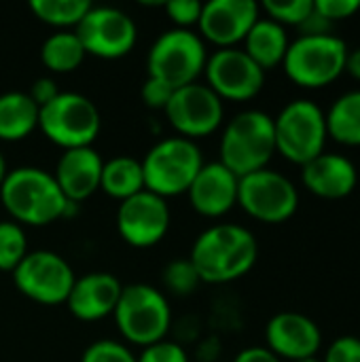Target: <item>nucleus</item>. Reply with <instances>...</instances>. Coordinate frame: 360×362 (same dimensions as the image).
Masks as SVG:
<instances>
[{
	"label": "nucleus",
	"instance_id": "nucleus-1",
	"mask_svg": "<svg viewBox=\"0 0 360 362\" xmlns=\"http://www.w3.org/2000/svg\"><path fill=\"white\" fill-rule=\"evenodd\" d=\"M259 257L252 231L236 223H219L202 231L189 261L206 284H227L246 276Z\"/></svg>",
	"mask_w": 360,
	"mask_h": 362
},
{
	"label": "nucleus",
	"instance_id": "nucleus-2",
	"mask_svg": "<svg viewBox=\"0 0 360 362\" xmlns=\"http://www.w3.org/2000/svg\"><path fill=\"white\" fill-rule=\"evenodd\" d=\"M0 202L8 216L30 227H45L66 216L68 199L51 172L34 165L15 168L0 187Z\"/></svg>",
	"mask_w": 360,
	"mask_h": 362
},
{
	"label": "nucleus",
	"instance_id": "nucleus-3",
	"mask_svg": "<svg viewBox=\"0 0 360 362\" xmlns=\"http://www.w3.org/2000/svg\"><path fill=\"white\" fill-rule=\"evenodd\" d=\"M219 151V161L238 178L265 170L276 155L274 117L263 110L238 112L225 125Z\"/></svg>",
	"mask_w": 360,
	"mask_h": 362
},
{
	"label": "nucleus",
	"instance_id": "nucleus-4",
	"mask_svg": "<svg viewBox=\"0 0 360 362\" xmlns=\"http://www.w3.org/2000/svg\"><path fill=\"white\" fill-rule=\"evenodd\" d=\"M121 337L132 346L163 341L172 327V308L166 295L151 284H127L112 312Z\"/></svg>",
	"mask_w": 360,
	"mask_h": 362
},
{
	"label": "nucleus",
	"instance_id": "nucleus-5",
	"mask_svg": "<svg viewBox=\"0 0 360 362\" xmlns=\"http://www.w3.org/2000/svg\"><path fill=\"white\" fill-rule=\"evenodd\" d=\"M348 45L335 34H301L289 45L282 68L303 89H323L346 72Z\"/></svg>",
	"mask_w": 360,
	"mask_h": 362
},
{
	"label": "nucleus",
	"instance_id": "nucleus-6",
	"mask_svg": "<svg viewBox=\"0 0 360 362\" xmlns=\"http://www.w3.org/2000/svg\"><path fill=\"white\" fill-rule=\"evenodd\" d=\"M140 163L144 189L168 199L189 191L204 165V157L193 140L172 136L153 144Z\"/></svg>",
	"mask_w": 360,
	"mask_h": 362
},
{
	"label": "nucleus",
	"instance_id": "nucleus-7",
	"mask_svg": "<svg viewBox=\"0 0 360 362\" xmlns=\"http://www.w3.org/2000/svg\"><path fill=\"white\" fill-rule=\"evenodd\" d=\"M38 129L64 151L91 146L102 129L98 106L83 93L59 91L38 110Z\"/></svg>",
	"mask_w": 360,
	"mask_h": 362
},
{
	"label": "nucleus",
	"instance_id": "nucleus-8",
	"mask_svg": "<svg viewBox=\"0 0 360 362\" xmlns=\"http://www.w3.org/2000/svg\"><path fill=\"white\" fill-rule=\"evenodd\" d=\"M276 153L297 165H306L320 153L329 138L325 110L312 100L289 102L274 117Z\"/></svg>",
	"mask_w": 360,
	"mask_h": 362
},
{
	"label": "nucleus",
	"instance_id": "nucleus-9",
	"mask_svg": "<svg viewBox=\"0 0 360 362\" xmlns=\"http://www.w3.org/2000/svg\"><path fill=\"white\" fill-rule=\"evenodd\" d=\"M206 45L193 30L172 28L151 45L146 55L149 76L163 81L172 89L197 83V76L206 68Z\"/></svg>",
	"mask_w": 360,
	"mask_h": 362
},
{
	"label": "nucleus",
	"instance_id": "nucleus-10",
	"mask_svg": "<svg viewBox=\"0 0 360 362\" xmlns=\"http://www.w3.org/2000/svg\"><path fill=\"white\" fill-rule=\"evenodd\" d=\"M238 204L255 221L280 225L295 216L299 208V191L291 178L265 168L240 178Z\"/></svg>",
	"mask_w": 360,
	"mask_h": 362
},
{
	"label": "nucleus",
	"instance_id": "nucleus-11",
	"mask_svg": "<svg viewBox=\"0 0 360 362\" xmlns=\"http://www.w3.org/2000/svg\"><path fill=\"white\" fill-rule=\"evenodd\" d=\"M11 276L15 288L40 305L66 303L76 280L70 263L53 250L28 252Z\"/></svg>",
	"mask_w": 360,
	"mask_h": 362
},
{
	"label": "nucleus",
	"instance_id": "nucleus-12",
	"mask_svg": "<svg viewBox=\"0 0 360 362\" xmlns=\"http://www.w3.org/2000/svg\"><path fill=\"white\" fill-rule=\"evenodd\" d=\"M74 32L85 53L100 59L125 57L138 40L136 21L115 6H91Z\"/></svg>",
	"mask_w": 360,
	"mask_h": 362
},
{
	"label": "nucleus",
	"instance_id": "nucleus-13",
	"mask_svg": "<svg viewBox=\"0 0 360 362\" xmlns=\"http://www.w3.org/2000/svg\"><path fill=\"white\" fill-rule=\"evenodd\" d=\"M163 112L176 134L187 140H197L214 134L225 119L223 100L208 85L202 83H191L174 89Z\"/></svg>",
	"mask_w": 360,
	"mask_h": 362
},
{
	"label": "nucleus",
	"instance_id": "nucleus-14",
	"mask_svg": "<svg viewBox=\"0 0 360 362\" xmlns=\"http://www.w3.org/2000/svg\"><path fill=\"white\" fill-rule=\"evenodd\" d=\"M206 85L229 102H246L261 93L265 85V70H261L244 49H219L206 59Z\"/></svg>",
	"mask_w": 360,
	"mask_h": 362
},
{
	"label": "nucleus",
	"instance_id": "nucleus-15",
	"mask_svg": "<svg viewBox=\"0 0 360 362\" xmlns=\"http://www.w3.org/2000/svg\"><path fill=\"white\" fill-rule=\"evenodd\" d=\"M170 223L172 214L168 202L146 189L121 202L117 210L119 235L134 248H151L159 244L166 238Z\"/></svg>",
	"mask_w": 360,
	"mask_h": 362
},
{
	"label": "nucleus",
	"instance_id": "nucleus-16",
	"mask_svg": "<svg viewBox=\"0 0 360 362\" xmlns=\"http://www.w3.org/2000/svg\"><path fill=\"white\" fill-rule=\"evenodd\" d=\"M261 17V6L255 0H210L202 8L199 36L219 49H231L244 42L250 28Z\"/></svg>",
	"mask_w": 360,
	"mask_h": 362
},
{
	"label": "nucleus",
	"instance_id": "nucleus-17",
	"mask_svg": "<svg viewBox=\"0 0 360 362\" xmlns=\"http://www.w3.org/2000/svg\"><path fill=\"white\" fill-rule=\"evenodd\" d=\"M267 350L280 361L299 362L316 358L323 346V333L318 325L299 312H280L269 318L265 327Z\"/></svg>",
	"mask_w": 360,
	"mask_h": 362
},
{
	"label": "nucleus",
	"instance_id": "nucleus-18",
	"mask_svg": "<svg viewBox=\"0 0 360 362\" xmlns=\"http://www.w3.org/2000/svg\"><path fill=\"white\" fill-rule=\"evenodd\" d=\"M238 185L240 178L233 172H229L221 161H212L202 165L187 193L197 214L219 218L238 206Z\"/></svg>",
	"mask_w": 360,
	"mask_h": 362
},
{
	"label": "nucleus",
	"instance_id": "nucleus-19",
	"mask_svg": "<svg viewBox=\"0 0 360 362\" xmlns=\"http://www.w3.org/2000/svg\"><path fill=\"white\" fill-rule=\"evenodd\" d=\"M123 284L108 272H93L74 280V286L66 299L70 314L81 322H98L112 316L121 297Z\"/></svg>",
	"mask_w": 360,
	"mask_h": 362
},
{
	"label": "nucleus",
	"instance_id": "nucleus-20",
	"mask_svg": "<svg viewBox=\"0 0 360 362\" xmlns=\"http://www.w3.org/2000/svg\"><path fill=\"white\" fill-rule=\"evenodd\" d=\"M104 159L93 146L70 148L64 151L53 170V178L64 193V197L72 204H81L89 199L95 191H100Z\"/></svg>",
	"mask_w": 360,
	"mask_h": 362
},
{
	"label": "nucleus",
	"instance_id": "nucleus-21",
	"mask_svg": "<svg viewBox=\"0 0 360 362\" xmlns=\"http://www.w3.org/2000/svg\"><path fill=\"white\" fill-rule=\"evenodd\" d=\"M303 187L323 199H344L359 185L356 165L337 153H320L306 165H301Z\"/></svg>",
	"mask_w": 360,
	"mask_h": 362
},
{
	"label": "nucleus",
	"instance_id": "nucleus-22",
	"mask_svg": "<svg viewBox=\"0 0 360 362\" xmlns=\"http://www.w3.org/2000/svg\"><path fill=\"white\" fill-rule=\"evenodd\" d=\"M289 45L291 40H289L286 28H282L280 23L267 17H259L244 38L246 55L265 72L284 62Z\"/></svg>",
	"mask_w": 360,
	"mask_h": 362
},
{
	"label": "nucleus",
	"instance_id": "nucleus-23",
	"mask_svg": "<svg viewBox=\"0 0 360 362\" xmlns=\"http://www.w3.org/2000/svg\"><path fill=\"white\" fill-rule=\"evenodd\" d=\"M38 106L23 91L0 95V140L19 142L38 129Z\"/></svg>",
	"mask_w": 360,
	"mask_h": 362
},
{
	"label": "nucleus",
	"instance_id": "nucleus-24",
	"mask_svg": "<svg viewBox=\"0 0 360 362\" xmlns=\"http://www.w3.org/2000/svg\"><path fill=\"white\" fill-rule=\"evenodd\" d=\"M100 189L112 197L125 202L140 191H144V172L142 163L136 157L129 155H119L108 161H104L102 168V178H100Z\"/></svg>",
	"mask_w": 360,
	"mask_h": 362
},
{
	"label": "nucleus",
	"instance_id": "nucleus-25",
	"mask_svg": "<svg viewBox=\"0 0 360 362\" xmlns=\"http://www.w3.org/2000/svg\"><path fill=\"white\" fill-rule=\"evenodd\" d=\"M329 136L344 146H360V89L342 93L325 112Z\"/></svg>",
	"mask_w": 360,
	"mask_h": 362
},
{
	"label": "nucleus",
	"instance_id": "nucleus-26",
	"mask_svg": "<svg viewBox=\"0 0 360 362\" xmlns=\"http://www.w3.org/2000/svg\"><path fill=\"white\" fill-rule=\"evenodd\" d=\"M83 42L79 40L74 30H59L51 34L40 47V59L45 68L55 74H66L76 70L85 59Z\"/></svg>",
	"mask_w": 360,
	"mask_h": 362
},
{
	"label": "nucleus",
	"instance_id": "nucleus-27",
	"mask_svg": "<svg viewBox=\"0 0 360 362\" xmlns=\"http://www.w3.org/2000/svg\"><path fill=\"white\" fill-rule=\"evenodd\" d=\"M91 6L89 0H30V11L36 19L59 30L76 28Z\"/></svg>",
	"mask_w": 360,
	"mask_h": 362
},
{
	"label": "nucleus",
	"instance_id": "nucleus-28",
	"mask_svg": "<svg viewBox=\"0 0 360 362\" xmlns=\"http://www.w3.org/2000/svg\"><path fill=\"white\" fill-rule=\"evenodd\" d=\"M28 238L19 223L0 221V272L13 274V269L28 255Z\"/></svg>",
	"mask_w": 360,
	"mask_h": 362
},
{
	"label": "nucleus",
	"instance_id": "nucleus-29",
	"mask_svg": "<svg viewBox=\"0 0 360 362\" xmlns=\"http://www.w3.org/2000/svg\"><path fill=\"white\" fill-rule=\"evenodd\" d=\"M265 11V17L280 23L282 28L286 25H297L301 28L310 15L314 13V0H265L259 4Z\"/></svg>",
	"mask_w": 360,
	"mask_h": 362
},
{
	"label": "nucleus",
	"instance_id": "nucleus-30",
	"mask_svg": "<svg viewBox=\"0 0 360 362\" xmlns=\"http://www.w3.org/2000/svg\"><path fill=\"white\" fill-rule=\"evenodd\" d=\"M163 284L174 295H189L202 284V280H199V276H197V272L189 259H178V261H172L166 265Z\"/></svg>",
	"mask_w": 360,
	"mask_h": 362
},
{
	"label": "nucleus",
	"instance_id": "nucleus-31",
	"mask_svg": "<svg viewBox=\"0 0 360 362\" xmlns=\"http://www.w3.org/2000/svg\"><path fill=\"white\" fill-rule=\"evenodd\" d=\"M81 362H136L134 352L115 339H98L89 344L81 356Z\"/></svg>",
	"mask_w": 360,
	"mask_h": 362
},
{
	"label": "nucleus",
	"instance_id": "nucleus-32",
	"mask_svg": "<svg viewBox=\"0 0 360 362\" xmlns=\"http://www.w3.org/2000/svg\"><path fill=\"white\" fill-rule=\"evenodd\" d=\"M163 8H166L168 19L174 21L178 30H191L193 25L199 23L204 2H197V0H170V2L163 4Z\"/></svg>",
	"mask_w": 360,
	"mask_h": 362
},
{
	"label": "nucleus",
	"instance_id": "nucleus-33",
	"mask_svg": "<svg viewBox=\"0 0 360 362\" xmlns=\"http://www.w3.org/2000/svg\"><path fill=\"white\" fill-rule=\"evenodd\" d=\"M136 362H189V354L180 344L163 339L142 348L140 356H136Z\"/></svg>",
	"mask_w": 360,
	"mask_h": 362
},
{
	"label": "nucleus",
	"instance_id": "nucleus-34",
	"mask_svg": "<svg viewBox=\"0 0 360 362\" xmlns=\"http://www.w3.org/2000/svg\"><path fill=\"white\" fill-rule=\"evenodd\" d=\"M314 11L333 25L352 19L360 11V0H314Z\"/></svg>",
	"mask_w": 360,
	"mask_h": 362
},
{
	"label": "nucleus",
	"instance_id": "nucleus-35",
	"mask_svg": "<svg viewBox=\"0 0 360 362\" xmlns=\"http://www.w3.org/2000/svg\"><path fill=\"white\" fill-rule=\"evenodd\" d=\"M323 362H360V337L354 335L337 337L329 346Z\"/></svg>",
	"mask_w": 360,
	"mask_h": 362
},
{
	"label": "nucleus",
	"instance_id": "nucleus-36",
	"mask_svg": "<svg viewBox=\"0 0 360 362\" xmlns=\"http://www.w3.org/2000/svg\"><path fill=\"white\" fill-rule=\"evenodd\" d=\"M172 93H174V89L170 85H166L163 81L153 78V76H146V81L142 85V100L153 110H166Z\"/></svg>",
	"mask_w": 360,
	"mask_h": 362
},
{
	"label": "nucleus",
	"instance_id": "nucleus-37",
	"mask_svg": "<svg viewBox=\"0 0 360 362\" xmlns=\"http://www.w3.org/2000/svg\"><path fill=\"white\" fill-rule=\"evenodd\" d=\"M28 95L32 98V102H34L38 108H42L45 104H49L53 98L59 95V89H57V83H55L53 78L42 76V78H36V81L32 83Z\"/></svg>",
	"mask_w": 360,
	"mask_h": 362
},
{
	"label": "nucleus",
	"instance_id": "nucleus-38",
	"mask_svg": "<svg viewBox=\"0 0 360 362\" xmlns=\"http://www.w3.org/2000/svg\"><path fill=\"white\" fill-rule=\"evenodd\" d=\"M233 362H282L278 356H274L267 348H261V346H252V348H246L242 350Z\"/></svg>",
	"mask_w": 360,
	"mask_h": 362
},
{
	"label": "nucleus",
	"instance_id": "nucleus-39",
	"mask_svg": "<svg viewBox=\"0 0 360 362\" xmlns=\"http://www.w3.org/2000/svg\"><path fill=\"white\" fill-rule=\"evenodd\" d=\"M346 72H348L352 78L360 81V47L352 49V51H348V59H346Z\"/></svg>",
	"mask_w": 360,
	"mask_h": 362
},
{
	"label": "nucleus",
	"instance_id": "nucleus-40",
	"mask_svg": "<svg viewBox=\"0 0 360 362\" xmlns=\"http://www.w3.org/2000/svg\"><path fill=\"white\" fill-rule=\"evenodd\" d=\"M6 174H8L6 161H4V157H2V153H0V187H2V182H4V178H6Z\"/></svg>",
	"mask_w": 360,
	"mask_h": 362
},
{
	"label": "nucleus",
	"instance_id": "nucleus-41",
	"mask_svg": "<svg viewBox=\"0 0 360 362\" xmlns=\"http://www.w3.org/2000/svg\"><path fill=\"white\" fill-rule=\"evenodd\" d=\"M299 362H323V361H318V358H308V361H299Z\"/></svg>",
	"mask_w": 360,
	"mask_h": 362
}]
</instances>
